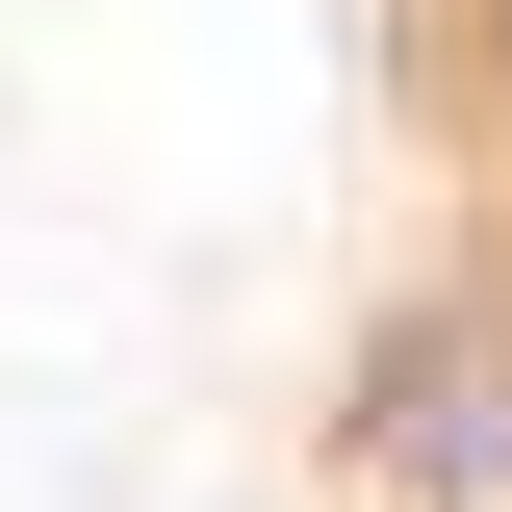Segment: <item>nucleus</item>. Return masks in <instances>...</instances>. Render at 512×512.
I'll use <instances>...</instances> for the list:
<instances>
[{
	"mask_svg": "<svg viewBox=\"0 0 512 512\" xmlns=\"http://www.w3.org/2000/svg\"><path fill=\"white\" fill-rule=\"evenodd\" d=\"M487 128H512V0H487Z\"/></svg>",
	"mask_w": 512,
	"mask_h": 512,
	"instance_id": "2",
	"label": "nucleus"
},
{
	"mask_svg": "<svg viewBox=\"0 0 512 512\" xmlns=\"http://www.w3.org/2000/svg\"><path fill=\"white\" fill-rule=\"evenodd\" d=\"M333 512H512V231H436L308 384Z\"/></svg>",
	"mask_w": 512,
	"mask_h": 512,
	"instance_id": "1",
	"label": "nucleus"
}]
</instances>
